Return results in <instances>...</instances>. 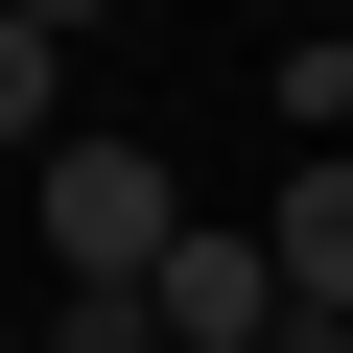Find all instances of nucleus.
Wrapping results in <instances>:
<instances>
[{
  "label": "nucleus",
  "mask_w": 353,
  "mask_h": 353,
  "mask_svg": "<svg viewBox=\"0 0 353 353\" xmlns=\"http://www.w3.org/2000/svg\"><path fill=\"white\" fill-rule=\"evenodd\" d=\"M165 236H189V189L141 141H48V283H141Z\"/></svg>",
  "instance_id": "f257e3e1"
},
{
  "label": "nucleus",
  "mask_w": 353,
  "mask_h": 353,
  "mask_svg": "<svg viewBox=\"0 0 353 353\" xmlns=\"http://www.w3.org/2000/svg\"><path fill=\"white\" fill-rule=\"evenodd\" d=\"M141 330H165V353H259V330H283L259 212H189V236H165V259H141Z\"/></svg>",
  "instance_id": "f03ea898"
},
{
  "label": "nucleus",
  "mask_w": 353,
  "mask_h": 353,
  "mask_svg": "<svg viewBox=\"0 0 353 353\" xmlns=\"http://www.w3.org/2000/svg\"><path fill=\"white\" fill-rule=\"evenodd\" d=\"M259 283H283V330H353V141H306L259 189Z\"/></svg>",
  "instance_id": "7ed1b4c3"
},
{
  "label": "nucleus",
  "mask_w": 353,
  "mask_h": 353,
  "mask_svg": "<svg viewBox=\"0 0 353 353\" xmlns=\"http://www.w3.org/2000/svg\"><path fill=\"white\" fill-rule=\"evenodd\" d=\"M24 353H165V330H141V283H48V306H24Z\"/></svg>",
  "instance_id": "20e7f679"
},
{
  "label": "nucleus",
  "mask_w": 353,
  "mask_h": 353,
  "mask_svg": "<svg viewBox=\"0 0 353 353\" xmlns=\"http://www.w3.org/2000/svg\"><path fill=\"white\" fill-rule=\"evenodd\" d=\"M48 94H71V48H48V24H0V141H48Z\"/></svg>",
  "instance_id": "39448f33"
},
{
  "label": "nucleus",
  "mask_w": 353,
  "mask_h": 353,
  "mask_svg": "<svg viewBox=\"0 0 353 353\" xmlns=\"http://www.w3.org/2000/svg\"><path fill=\"white\" fill-rule=\"evenodd\" d=\"M283 118H353V24H306V48H283Z\"/></svg>",
  "instance_id": "423d86ee"
},
{
  "label": "nucleus",
  "mask_w": 353,
  "mask_h": 353,
  "mask_svg": "<svg viewBox=\"0 0 353 353\" xmlns=\"http://www.w3.org/2000/svg\"><path fill=\"white\" fill-rule=\"evenodd\" d=\"M0 24H48V48H71V24H118V0H0Z\"/></svg>",
  "instance_id": "0eeeda50"
},
{
  "label": "nucleus",
  "mask_w": 353,
  "mask_h": 353,
  "mask_svg": "<svg viewBox=\"0 0 353 353\" xmlns=\"http://www.w3.org/2000/svg\"><path fill=\"white\" fill-rule=\"evenodd\" d=\"M0 353H24V306H0Z\"/></svg>",
  "instance_id": "6e6552de"
}]
</instances>
